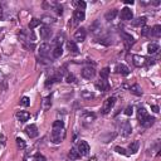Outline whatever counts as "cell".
Here are the masks:
<instances>
[{
	"mask_svg": "<svg viewBox=\"0 0 161 161\" xmlns=\"http://www.w3.org/2000/svg\"><path fill=\"white\" fill-rule=\"evenodd\" d=\"M118 130H120V133L122 136H129L132 132V127H131V124L129 121H124L118 125Z\"/></svg>",
	"mask_w": 161,
	"mask_h": 161,
	"instance_id": "obj_1",
	"label": "cell"
},
{
	"mask_svg": "<svg viewBox=\"0 0 161 161\" xmlns=\"http://www.w3.org/2000/svg\"><path fill=\"white\" fill-rule=\"evenodd\" d=\"M115 103H116L115 97H108V98L103 102V106H102V113H103V115H107V113L113 108Z\"/></svg>",
	"mask_w": 161,
	"mask_h": 161,
	"instance_id": "obj_2",
	"label": "cell"
},
{
	"mask_svg": "<svg viewBox=\"0 0 161 161\" xmlns=\"http://www.w3.org/2000/svg\"><path fill=\"white\" fill-rule=\"evenodd\" d=\"M80 76H82L84 79H92V78H95V76H96V71L93 67L87 66L80 71Z\"/></svg>",
	"mask_w": 161,
	"mask_h": 161,
	"instance_id": "obj_3",
	"label": "cell"
},
{
	"mask_svg": "<svg viewBox=\"0 0 161 161\" xmlns=\"http://www.w3.org/2000/svg\"><path fill=\"white\" fill-rule=\"evenodd\" d=\"M86 37H87V32H86V29L84 28H79L76 30L74 33V42L76 43H82V42L86 40Z\"/></svg>",
	"mask_w": 161,
	"mask_h": 161,
	"instance_id": "obj_4",
	"label": "cell"
},
{
	"mask_svg": "<svg viewBox=\"0 0 161 161\" xmlns=\"http://www.w3.org/2000/svg\"><path fill=\"white\" fill-rule=\"evenodd\" d=\"M120 18L122 20H125V22H130V20H133V13L132 10L130 9V8H124V9L121 10L120 13Z\"/></svg>",
	"mask_w": 161,
	"mask_h": 161,
	"instance_id": "obj_5",
	"label": "cell"
},
{
	"mask_svg": "<svg viewBox=\"0 0 161 161\" xmlns=\"http://www.w3.org/2000/svg\"><path fill=\"white\" fill-rule=\"evenodd\" d=\"M146 62H147V58L143 57V56H137V54H135L132 56V63L136 67H143L146 66Z\"/></svg>",
	"mask_w": 161,
	"mask_h": 161,
	"instance_id": "obj_6",
	"label": "cell"
},
{
	"mask_svg": "<svg viewBox=\"0 0 161 161\" xmlns=\"http://www.w3.org/2000/svg\"><path fill=\"white\" fill-rule=\"evenodd\" d=\"M61 133H63V130H53L50 133V140L53 143H59L62 142V138L64 136H61Z\"/></svg>",
	"mask_w": 161,
	"mask_h": 161,
	"instance_id": "obj_7",
	"label": "cell"
},
{
	"mask_svg": "<svg viewBox=\"0 0 161 161\" xmlns=\"http://www.w3.org/2000/svg\"><path fill=\"white\" fill-rule=\"evenodd\" d=\"M140 121V125H141L142 127H145V129H147V127H151L152 125L155 124V117H151V116H145L143 118H141Z\"/></svg>",
	"mask_w": 161,
	"mask_h": 161,
	"instance_id": "obj_8",
	"label": "cell"
},
{
	"mask_svg": "<svg viewBox=\"0 0 161 161\" xmlns=\"http://www.w3.org/2000/svg\"><path fill=\"white\" fill-rule=\"evenodd\" d=\"M25 133L28 135L30 138H34V137H37L38 136V127L35 126V125H29V126H27L25 127Z\"/></svg>",
	"mask_w": 161,
	"mask_h": 161,
	"instance_id": "obj_9",
	"label": "cell"
},
{
	"mask_svg": "<svg viewBox=\"0 0 161 161\" xmlns=\"http://www.w3.org/2000/svg\"><path fill=\"white\" fill-rule=\"evenodd\" d=\"M95 86H96L97 90H100L102 92H106V91H108V88H109V83L107 82V79H101L100 78V80H97Z\"/></svg>",
	"mask_w": 161,
	"mask_h": 161,
	"instance_id": "obj_10",
	"label": "cell"
},
{
	"mask_svg": "<svg viewBox=\"0 0 161 161\" xmlns=\"http://www.w3.org/2000/svg\"><path fill=\"white\" fill-rule=\"evenodd\" d=\"M50 45L48 43H43V44H40L39 45V57H48L49 56V53H50Z\"/></svg>",
	"mask_w": 161,
	"mask_h": 161,
	"instance_id": "obj_11",
	"label": "cell"
},
{
	"mask_svg": "<svg viewBox=\"0 0 161 161\" xmlns=\"http://www.w3.org/2000/svg\"><path fill=\"white\" fill-rule=\"evenodd\" d=\"M77 150L80 154V156H86V155H88V152H90V145H88L86 141H80Z\"/></svg>",
	"mask_w": 161,
	"mask_h": 161,
	"instance_id": "obj_12",
	"label": "cell"
},
{
	"mask_svg": "<svg viewBox=\"0 0 161 161\" xmlns=\"http://www.w3.org/2000/svg\"><path fill=\"white\" fill-rule=\"evenodd\" d=\"M84 18H86V14H84L83 10H74L73 13V20H74V24H78L80 22H83Z\"/></svg>",
	"mask_w": 161,
	"mask_h": 161,
	"instance_id": "obj_13",
	"label": "cell"
},
{
	"mask_svg": "<svg viewBox=\"0 0 161 161\" xmlns=\"http://www.w3.org/2000/svg\"><path fill=\"white\" fill-rule=\"evenodd\" d=\"M121 35H122V38H124V42H125V44H126V48L129 49L130 47L135 43L133 37L130 35V34H127V33H125V32H121Z\"/></svg>",
	"mask_w": 161,
	"mask_h": 161,
	"instance_id": "obj_14",
	"label": "cell"
},
{
	"mask_svg": "<svg viewBox=\"0 0 161 161\" xmlns=\"http://www.w3.org/2000/svg\"><path fill=\"white\" fill-rule=\"evenodd\" d=\"M67 47H68V49H69V53L73 54V56H77L79 53V49H78V47L76 44L74 40H69L68 43H67Z\"/></svg>",
	"mask_w": 161,
	"mask_h": 161,
	"instance_id": "obj_15",
	"label": "cell"
},
{
	"mask_svg": "<svg viewBox=\"0 0 161 161\" xmlns=\"http://www.w3.org/2000/svg\"><path fill=\"white\" fill-rule=\"evenodd\" d=\"M39 34H40L42 39H48V38H50V35H52V29L48 27H42Z\"/></svg>",
	"mask_w": 161,
	"mask_h": 161,
	"instance_id": "obj_16",
	"label": "cell"
},
{
	"mask_svg": "<svg viewBox=\"0 0 161 161\" xmlns=\"http://www.w3.org/2000/svg\"><path fill=\"white\" fill-rule=\"evenodd\" d=\"M146 23H147V18H146V16H140V18L132 20V25H133V27H142L143 28L146 25Z\"/></svg>",
	"mask_w": 161,
	"mask_h": 161,
	"instance_id": "obj_17",
	"label": "cell"
},
{
	"mask_svg": "<svg viewBox=\"0 0 161 161\" xmlns=\"http://www.w3.org/2000/svg\"><path fill=\"white\" fill-rule=\"evenodd\" d=\"M16 118H18L20 122H25L30 118V113L27 112V111H19L16 113Z\"/></svg>",
	"mask_w": 161,
	"mask_h": 161,
	"instance_id": "obj_18",
	"label": "cell"
},
{
	"mask_svg": "<svg viewBox=\"0 0 161 161\" xmlns=\"http://www.w3.org/2000/svg\"><path fill=\"white\" fill-rule=\"evenodd\" d=\"M66 42V35L63 34V33H59V34H57V37L54 38L53 43L56 44V47H62V44Z\"/></svg>",
	"mask_w": 161,
	"mask_h": 161,
	"instance_id": "obj_19",
	"label": "cell"
},
{
	"mask_svg": "<svg viewBox=\"0 0 161 161\" xmlns=\"http://www.w3.org/2000/svg\"><path fill=\"white\" fill-rule=\"evenodd\" d=\"M117 14H118V10L117 9H111V10H108L105 14V19L108 20V22H111V20H113V19L116 18Z\"/></svg>",
	"mask_w": 161,
	"mask_h": 161,
	"instance_id": "obj_20",
	"label": "cell"
},
{
	"mask_svg": "<svg viewBox=\"0 0 161 161\" xmlns=\"http://www.w3.org/2000/svg\"><path fill=\"white\" fill-rule=\"evenodd\" d=\"M116 71H117V73H120L122 76H129L130 74V69H129V67H126L125 64H118L116 67Z\"/></svg>",
	"mask_w": 161,
	"mask_h": 161,
	"instance_id": "obj_21",
	"label": "cell"
},
{
	"mask_svg": "<svg viewBox=\"0 0 161 161\" xmlns=\"http://www.w3.org/2000/svg\"><path fill=\"white\" fill-rule=\"evenodd\" d=\"M82 120L84 124H91V122H93L96 120V115L95 113H91V112H88V113H84L83 117H82Z\"/></svg>",
	"mask_w": 161,
	"mask_h": 161,
	"instance_id": "obj_22",
	"label": "cell"
},
{
	"mask_svg": "<svg viewBox=\"0 0 161 161\" xmlns=\"http://www.w3.org/2000/svg\"><path fill=\"white\" fill-rule=\"evenodd\" d=\"M68 157L71 160H78L80 157V154L78 152L77 149H74V147H73V149H71L69 152H68Z\"/></svg>",
	"mask_w": 161,
	"mask_h": 161,
	"instance_id": "obj_23",
	"label": "cell"
},
{
	"mask_svg": "<svg viewBox=\"0 0 161 161\" xmlns=\"http://www.w3.org/2000/svg\"><path fill=\"white\" fill-rule=\"evenodd\" d=\"M101 29H102V25H101V23L98 22V20H96V22L91 25V32L93 33V34H97V33H100Z\"/></svg>",
	"mask_w": 161,
	"mask_h": 161,
	"instance_id": "obj_24",
	"label": "cell"
},
{
	"mask_svg": "<svg viewBox=\"0 0 161 161\" xmlns=\"http://www.w3.org/2000/svg\"><path fill=\"white\" fill-rule=\"evenodd\" d=\"M159 44L157 43H150L149 45H147V52H149V54H155L159 52Z\"/></svg>",
	"mask_w": 161,
	"mask_h": 161,
	"instance_id": "obj_25",
	"label": "cell"
},
{
	"mask_svg": "<svg viewBox=\"0 0 161 161\" xmlns=\"http://www.w3.org/2000/svg\"><path fill=\"white\" fill-rule=\"evenodd\" d=\"M130 91L132 95L135 96H141L142 95V91H141V87L138 86V84H132V86L130 87Z\"/></svg>",
	"mask_w": 161,
	"mask_h": 161,
	"instance_id": "obj_26",
	"label": "cell"
},
{
	"mask_svg": "<svg viewBox=\"0 0 161 161\" xmlns=\"http://www.w3.org/2000/svg\"><path fill=\"white\" fill-rule=\"evenodd\" d=\"M151 35L155 38L161 37V25H155V27L151 29Z\"/></svg>",
	"mask_w": 161,
	"mask_h": 161,
	"instance_id": "obj_27",
	"label": "cell"
},
{
	"mask_svg": "<svg viewBox=\"0 0 161 161\" xmlns=\"http://www.w3.org/2000/svg\"><path fill=\"white\" fill-rule=\"evenodd\" d=\"M138 147H140V142L138 141H133V142L130 143L129 150L131 151V154H136V152L138 151Z\"/></svg>",
	"mask_w": 161,
	"mask_h": 161,
	"instance_id": "obj_28",
	"label": "cell"
},
{
	"mask_svg": "<svg viewBox=\"0 0 161 161\" xmlns=\"http://www.w3.org/2000/svg\"><path fill=\"white\" fill-rule=\"evenodd\" d=\"M62 54H63L62 47H56V48L52 50V56H53V58H61Z\"/></svg>",
	"mask_w": 161,
	"mask_h": 161,
	"instance_id": "obj_29",
	"label": "cell"
},
{
	"mask_svg": "<svg viewBox=\"0 0 161 161\" xmlns=\"http://www.w3.org/2000/svg\"><path fill=\"white\" fill-rule=\"evenodd\" d=\"M80 96H82L83 100H92V98H95V93L91 92V91H86V90L82 91Z\"/></svg>",
	"mask_w": 161,
	"mask_h": 161,
	"instance_id": "obj_30",
	"label": "cell"
},
{
	"mask_svg": "<svg viewBox=\"0 0 161 161\" xmlns=\"http://www.w3.org/2000/svg\"><path fill=\"white\" fill-rule=\"evenodd\" d=\"M53 130H63V127H64V122L61 121V120H57L53 122Z\"/></svg>",
	"mask_w": 161,
	"mask_h": 161,
	"instance_id": "obj_31",
	"label": "cell"
},
{
	"mask_svg": "<svg viewBox=\"0 0 161 161\" xmlns=\"http://www.w3.org/2000/svg\"><path fill=\"white\" fill-rule=\"evenodd\" d=\"M40 22H43L44 24H53V23H56V19L52 18V16H48V15H44L43 18H42Z\"/></svg>",
	"mask_w": 161,
	"mask_h": 161,
	"instance_id": "obj_32",
	"label": "cell"
},
{
	"mask_svg": "<svg viewBox=\"0 0 161 161\" xmlns=\"http://www.w3.org/2000/svg\"><path fill=\"white\" fill-rule=\"evenodd\" d=\"M50 106H52V102H50V96L48 97H45V98L43 100V109H49L50 108Z\"/></svg>",
	"mask_w": 161,
	"mask_h": 161,
	"instance_id": "obj_33",
	"label": "cell"
},
{
	"mask_svg": "<svg viewBox=\"0 0 161 161\" xmlns=\"http://www.w3.org/2000/svg\"><path fill=\"white\" fill-rule=\"evenodd\" d=\"M149 113H147V111L143 107H140L138 109H137V117H138V120H141V118H143L145 116H147Z\"/></svg>",
	"mask_w": 161,
	"mask_h": 161,
	"instance_id": "obj_34",
	"label": "cell"
},
{
	"mask_svg": "<svg viewBox=\"0 0 161 161\" xmlns=\"http://www.w3.org/2000/svg\"><path fill=\"white\" fill-rule=\"evenodd\" d=\"M100 76H101V79H107L108 76H109V68L108 67H106V68H103L102 71H101Z\"/></svg>",
	"mask_w": 161,
	"mask_h": 161,
	"instance_id": "obj_35",
	"label": "cell"
},
{
	"mask_svg": "<svg viewBox=\"0 0 161 161\" xmlns=\"http://www.w3.org/2000/svg\"><path fill=\"white\" fill-rule=\"evenodd\" d=\"M39 24H40V20H39V19H35V18H34V19H32V20H30V23H29V25H28V27H29V29H30V30H32V29L37 28Z\"/></svg>",
	"mask_w": 161,
	"mask_h": 161,
	"instance_id": "obj_36",
	"label": "cell"
},
{
	"mask_svg": "<svg viewBox=\"0 0 161 161\" xmlns=\"http://www.w3.org/2000/svg\"><path fill=\"white\" fill-rule=\"evenodd\" d=\"M66 82L67 83H76V82H77V78L74 77V74L68 73V74L66 76Z\"/></svg>",
	"mask_w": 161,
	"mask_h": 161,
	"instance_id": "obj_37",
	"label": "cell"
},
{
	"mask_svg": "<svg viewBox=\"0 0 161 161\" xmlns=\"http://www.w3.org/2000/svg\"><path fill=\"white\" fill-rule=\"evenodd\" d=\"M16 145H18V147L20 150H24L25 147H27V143H25V141L23 138H20V137H18L16 138Z\"/></svg>",
	"mask_w": 161,
	"mask_h": 161,
	"instance_id": "obj_38",
	"label": "cell"
},
{
	"mask_svg": "<svg viewBox=\"0 0 161 161\" xmlns=\"http://www.w3.org/2000/svg\"><path fill=\"white\" fill-rule=\"evenodd\" d=\"M141 35H142V37H149V35H151V28L143 27V28L141 29Z\"/></svg>",
	"mask_w": 161,
	"mask_h": 161,
	"instance_id": "obj_39",
	"label": "cell"
},
{
	"mask_svg": "<svg viewBox=\"0 0 161 161\" xmlns=\"http://www.w3.org/2000/svg\"><path fill=\"white\" fill-rule=\"evenodd\" d=\"M20 105H22V106H24V107H28V106L30 105V100H29V97L24 96L23 98L20 100Z\"/></svg>",
	"mask_w": 161,
	"mask_h": 161,
	"instance_id": "obj_40",
	"label": "cell"
},
{
	"mask_svg": "<svg viewBox=\"0 0 161 161\" xmlns=\"http://www.w3.org/2000/svg\"><path fill=\"white\" fill-rule=\"evenodd\" d=\"M73 4L78 6V10H84V9H86V6H87V4L84 1H74Z\"/></svg>",
	"mask_w": 161,
	"mask_h": 161,
	"instance_id": "obj_41",
	"label": "cell"
},
{
	"mask_svg": "<svg viewBox=\"0 0 161 161\" xmlns=\"http://www.w3.org/2000/svg\"><path fill=\"white\" fill-rule=\"evenodd\" d=\"M133 113V107L132 106H127L126 109H125V115L126 116H131Z\"/></svg>",
	"mask_w": 161,
	"mask_h": 161,
	"instance_id": "obj_42",
	"label": "cell"
},
{
	"mask_svg": "<svg viewBox=\"0 0 161 161\" xmlns=\"http://www.w3.org/2000/svg\"><path fill=\"white\" fill-rule=\"evenodd\" d=\"M38 59H39V62L43 63V64H50V63H52V61H49L48 57H39Z\"/></svg>",
	"mask_w": 161,
	"mask_h": 161,
	"instance_id": "obj_43",
	"label": "cell"
},
{
	"mask_svg": "<svg viewBox=\"0 0 161 161\" xmlns=\"http://www.w3.org/2000/svg\"><path fill=\"white\" fill-rule=\"evenodd\" d=\"M115 150H116V152H118V154H121V155H127V152H126V150L124 149V147L116 146V147H115Z\"/></svg>",
	"mask_w": 161,
	"mask_h": 161,
	"instance_id": "obj_44",
	"label": "cell"
},
{
	"mask_svg": "<svg viewBox=\"0 0 161 161\" xmlns=\"http://www.w3.org/2000/svg\"><path fill=\"white\" fill-rule=\"evenodd\" d=\"M34 160H35V161H47V159H45L42 154H37V155L34 156Z\"/></svg>",
	"mask_w": 161,
	"mask_h": 161,
	"instance_id": "obj_45",
	"label": "cell"
},
{
	"mask_svg": "<svg viewBox=\"0 0 161 161\" xmlns=\"http://www.w3.org/2000/svg\"><path fill=\"white\" fill-rule=\"evenodd\" d=\"M115 136H116L115 133H112V135H111V133H107V138H102V140H103V142H108L109 140H112Z\"/></svg>",
	"mask_w": 161,
	"mask_h": 161,
	"instance_id": "obj_46",
	"label": "cell"
},
{
	"mask_svg": "<svg viewBox=\"0 0 161 161\" xmlns=\"http://www.w3.org/2000/svg\"><path fill=\"white\" fill-rule=\"evenodd\" d=\"M151 109H152V111H154V112H156V113H157V112L160 111L159 106H156V105H154V106H151Z\"/></svg>",
	"mask_w": 161,
	"mask_h": 161,
	"instance_id": "obj_47",
	"label": "cell"
},
{
	"mask_svg": "<svg viewBox=\"0 0 161 161\" xmlns=\"http://www.w3.org/2000/svg\"><path fill=\"white\" fill-rule=\"evenodd\" d=\"M3 14H4V10H3V6L0 5V20L3 19Z\"/></svg>",
	"mask_w": 161,
	"mask_h": 161,
	"instance_id": "obj_48",
	"label": "cell"
},
{
	"mask_svg": "<svg viewBox=\"0 0 161 161\" xmlns=\"http://www.w3.org/2000/svg\"><path fill=\"white\" fill-rule=\"evenodd\" d=\"M4 79H5V77H4V74L1 73V72H0V83H3Z\"/></svg>",
	"mask_w": 161,
	"mask_h": 161,
	"instance_id": "obj_49",
	"label": "cell"
},
{
	"mask_svg": "<svg viewBox=\"0 0 161 161\" xmlns=\"http://www.w3.org/2000/svg\"><path fill=\"white\" fill-rule=\"evenodd\" d=\"M125 4H129V5L131 4V5H132V4H133V0H126V1H125Z\"/></svg>",
	"mask_w": 161,
	"mask_h": 161,
	"instance_id": "obj_50",
	"label": "cell"
},
{
	"mask_svg": "<svg viewBox=\"0 0 161 161\" xmlns=\"http://www.w3.org/2000/svg\"><path fill=\"white\" fill-rule=\"evenodd\" d=\"M88 161H97V157H95V156H93V157H91Z\"/></svg>",
	"mask_w": 161,
	"mask_h": 161,
	"instance_id": "obj_51",
	"label": "cell"
}]
</instances>
